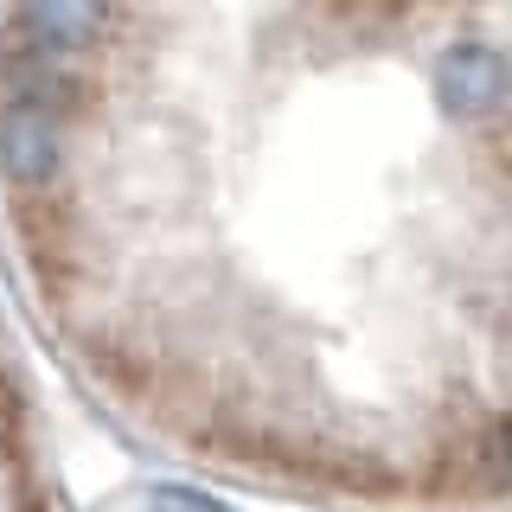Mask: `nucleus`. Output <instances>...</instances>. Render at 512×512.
Segmentation results:
<instances>
[{"label":"nucleus","instance_id":"f257e3e1","mask_svg":"<svg viewBox=\"0 0 512 512\" xmlns=\"http://www.w3.org/2000/svg\"><path fill=\"white\" fill-rule=\"evenodd\" d=\"M0 244L154 455L340 512L512 506V13L13 7Z\"/></svg>","mask_w":512,"mask_h":512},{"label":"nucleus","instance_id":"f03ea898","mask_svg":"<svg viewBox=\"0 0 512 512\" xmlns=\"http://www.w3.org/2000/svg\"><path fill=\"white\" fill-rule=\"evenodd\" d=\"M0 512H64L26 372L13 365L7 340H0Z\"/></svg>","mask_w":512,"mask_h":512}]
</instances>
